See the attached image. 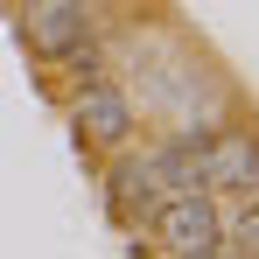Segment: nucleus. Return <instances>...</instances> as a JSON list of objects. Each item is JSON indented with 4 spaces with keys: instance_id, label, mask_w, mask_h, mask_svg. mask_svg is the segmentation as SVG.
<instances>
[{
    "instance_id": "obj_1",
    "label": "nucleus",
    "mask_w": 259,
    "mask_h": 259,
    "mask_svg": "<svg viewBox=\"0 0 259 259\" xmlns=\"http://www.w3.org/2000/svg\"><path fill=\"white\" fill-rule=\"evenodd\" d=\"M154 231H161V252L168 259H217L224 252V217L203 189H189V196H168L161 210H154Z\"/></svg>"
},
{
    "instance_id": "obj_2",
    "label": "nucleus",
    "mask_w": 259,
    "mask_h": 259,
    "mask_svg": "<svg viewBox=\"0 0 259 259\" xmlns=\"http://www.w3.org/2000/svg\"><path fill=\"white\" fill-rule=\"evenodd\" d=\"M21 28H28V42L42 49V56H70V49L91 42V7L84 0H28L21 7Z\"/></svg>"
},
{
    "instance_id": "obj_3",
    "label": "nucleus",
    "mask_w": 259,
    "mask_h": 259,
    "mask_svg": "<svg viewBox=\"0 0 259 259\" xmlns=\"http://www.w3.org/2000/svg\"><path fill=\"white\" fill-rule=\"evenodd\" d=\"M203 189H259V140L252 133H203Z\"/></svg>"
},
{
    "instance_id": "obj_4",
    "label": "nucleus",
    "mask_w": 259,
    "mask_h": 259,
    "mask_svg": "<svg viewBox=\"0 0 259 259\" xmlns=\"http://www.w3.org/2000/svg\"><path fill=\"white\" fill-rule=\"evenodd\" d=\"M77 133L98 140V147H119L133 133V98L119 84H105V77H84V91H77Z\"/></svg>"
},
{
    "instance_id": "obj_5",
    "label": "nucleus",
    "mask_w": 259,
    "mask_h": 259,
    "mask_svg": "<svg viewBox=\"0 0 259 259\" xmlns=\"http://www.w3.org/2000/svg\"><path fill=\"white\" fill-rule=\"evenodd\" d=\"M119 196H126L133 210H161V203H168V189H161V175H154V161H147V154L119 168Z\"/></svg>"
},
{
    "instance_id": "obj_6",
    "label": "nucleus",
    "mask_w": 259,
    "mask_h": 259,
    "mask_svg": "<svg viewBox=\"0 0 259 259\" xmlns=\"http://www.w3.org/2000/svg\"><path fill=\"white\" fill-rule=\"evenodd\" d=\"M231 238L245 245V259L259 252V189H252V196H245V210H238V224H231Z\"/></svg>"
},
{
    "instance_id": "obj_7",
    "label": "nucleus",
    "mask_w": 259,
    "mask_h": 259,
    "mask_svg": "<svg viewBox=\"0 0 259 259\" xmlns=\"http://www.w3.org/2000/svg\"><path fill=\"white\" fill-rule=\"evenodd\" d=\"M217 259H231V252H217Z\"/></svg>"
},
{
    "instance_id": "obj_8",
    "label": "nucleus",
    "mask_w": 259,
    "mask_h": 259,
    "mask_svg": "<svg viewBox=\"0 0 259 259\" xmlns=\"http://www.w3.org/2000/svg\"><path fill=\"white\" fill-rule=\"evenodd\" d=\"M140 259H147V252H140Z\"/></svg>"
},
{
    "instance_id": "obj_9",
    "label": "nucleus",
    "mask_w": 259,
    "mask_h": 259,
    "mask_svg": "<svg viewBox=\"0 0 259 259\" xmlns=\"http://www.w3.org/2000/svg\"><path fill=\"white\" fill-rule=\"evenodd\" d=\"M252 259H259V252H252Z\"/></svg>"
}]
</instances>
